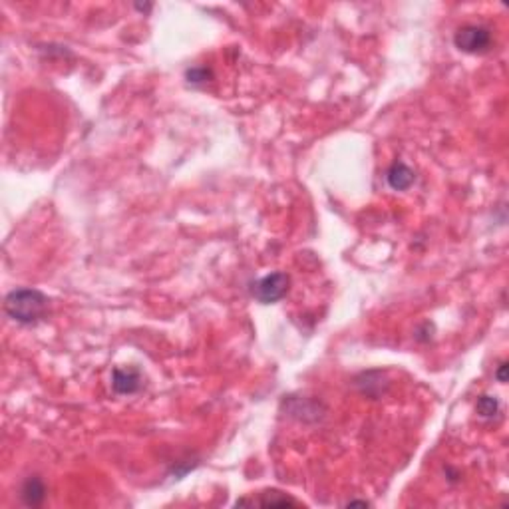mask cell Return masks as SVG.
Masks as SVG:
<instances>
[{"instance_id": "cell-1", "label": "cell", "mask_w": 509, "mask_h": 509, "mask_svg": "<svg viewBox=\"0 0 509 509\" xmlns=\"http://www.w3.org/2000/svg\"><path fill=\"white\" fill-rule=\"evenodd\" d=\"M4 313L20 325H36L48 313V299L36 288H16L4 299Z\"/></svg>"}, {"instance_id": "cell-2", "label": "cell", "mask_w": 509, "mask_h": 509, "mask_svg": "<svg viewBox=\"0 0 509 509\" xmlns=\"http://www.w3.org/2000/svg\"><path fill=\"white\" fill-rule=\"evenodd\" d=\"M290 279L287 273H271L253 285V297L263 304H273L287 295Z\"/></svg>"}, {"instance_id": "cell-3", "label": "cell", "mask_w": 509, "mask_h": 509, "mask_svg": "<svg viewBox=\"0 0 509 509\" xmlns=\"http://www.w3.org/2000/svg\"><path fill=\"white\" fill-rule=\"evenodd\" d=\"M454 42L462 52L482 54L492 46V32L485 27L468 24V27H462L457 30Z\"/></svg>"}, {"instance_id": "cell-4", "label": "cell", "mask_w": 509, "mask_h": 509, "mask_svg": "<svg viewBox=\"0 0 509 509\" xmlns=\"http://www.w3.org/2000/svg\"><path fill=\"white\" fill-rule=\"evenodd\" d=\"M112 386L118 394H133L142 388V374L135 368H116Z\"/></svg>"}, {"instance_id": "cell-5", "label": "cell", "mask_w": 509, "mask_h": 509, "mask_svg": "<svg viewBox=\"0 0 509 509\" xmlns=\"http://www.w3.org/2000/svg\"><path fill=\"white\" fill-rule=\"evenodd\" d=\"M414 179H416L414 171L410 170L406 163H402V161H396L390 170H388V173H386V182H388V185H390L394 191H406V189H410Z\"/></svg>"}, {"instance_id": "cell-6", "label": "cell", "mask_w": 509, "mask_h": 509, "mask_svg": "<svg viewBox=\"0 0 509 509\" xmlns=\"http://www.w3.org/2000/svg\"><path fill=\"white\" fill-rule=\"evenodd\" d=\"M20 497H22V501L30 506V508H36L40 506L42 501H44V497H46V485L44 482L40 480V478H28L27 482L22 483V487H20Z\"/></svg>"}, {"instance_id": "cell-7", "label": "cell", "mask_w": 509, "mask_h": 509, "mask_svg": "<svg viewBox=\"0 0 509 509\" xmlns=\"http://www.w3.org/2000/svg\"><path fill=\"white\" fill-rule=\"evenodd\" d=\"M253 503L257 506H265V508H273V506H279V508H287V506H299L293 497H288L287 494H281V492H265L261 494L259 499H253Z\"/></svg>"}, {"instance_id": "cell-8", "label": "cell", "mask_w": 509, "mask_h": 509, "mask_svg": "<svg viewBox=\"0 0 509 509\" xmlns=\"http://www.w3.org/2000/svg\"><path fill=\"white\" fill-rule=\"evenodd\" d=\"M475 408H478V414L482 418H494L497 414V410H499V404H497V400L494 396H482L478 400Z\"/></svg>"}, {"instance_id": "cell-9", "label": "cell", "mask_w": 509, "mask_h": 509, "mask_svg": "<svg viewBox=\"0 0 509 509\" xmlns=\"http://www.w3.org/2000/svg\"><path fill=\"white\" fill-rule=\"evenodd\" d=\"M207 78H209V70L207 68H193V70L187 72V80L191 84H203V82H207Z\"/></svg>"}, {"instance_id": "cell-10", "label": "cell", "mask_w": 509, "mask_h": 509, "mask_svg": "<svg viewBox=\"0 0 509 509\" xmlns=\"http://www.w3.org/2000/svg\"><path fill=\"white\" fill-rule=\"evenodd\" d=\"M506 372H508V364L503 362V364H499V368H497V380L499 382H506V378H508Z\"/></svg>"}, {"instance_id": "cell-11", "label": "cell", "mask_w": 509, "mask_h": 509, "mask_svg": "<svg viewBox=\"0 0 509 509\" xmlns=\"http://www.w3.org/2000/svg\"><path fill=\"white\" fill-rule=\"evenodd\" d=\"M348 506H368V503L366 501H351Z\"/></svg>"}]
</instances>
